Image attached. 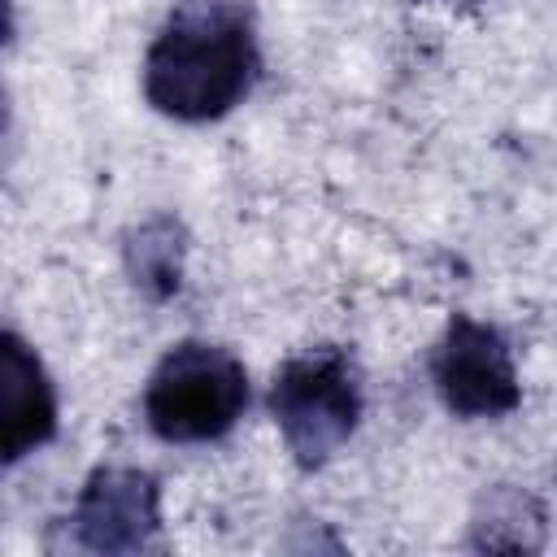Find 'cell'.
<instances>
[{
	"label": "cell",
	"instance_id": "1",
	"mask_svg": "<svg viewBox=\"0 0 557 557\" xmlns=\"http://www.w3.org/2000/svg\"><path fill=\"white\" fill-rule=\"evenodd\" d=\"M257 74V17L244 0H178L144 52V100L174 122H218Z\"/></svg>",
	"mask_w": 557,
	"mask_h": 557
},
{
	"label": "cell",
	"instance_id": "2",
	"mask_svg": "<svg viewBox=\"0 0 557 557\" xmlns=\"http://www.w3.org/2000/svg\"><path fill=\"white\" fill-rule=\"evenodd\" d=\"M248 400V370L231 348L183 339L157 361L144 387V422L165 444H209L244 418Z\"/></svg>",
	"mask_w": 557,
	"mask_h": 557
},
{
	"label": "cell",
	"instance_id": "3",
	"mask_svg": "<svg viewBox=\"0 0 557 557\" xmlns=\"http://www.w3.org/2000/svg\"><path fill=\"white\" fill-rule=\"evenodd\" d=\"M270 418L300 470L326 466L361 422V374L344 348H309L270 383Z\"/></svg>",
	"mask_w": 557,
	"mask_h": 557
},
{
	"label": "cell",
	"instance_id": "4",
	"mask_svg": "<svg viewBox=\"0 0 557 557\" xmlns=\"http://www.w3.org/2000/svg\"><path fill=\"white\" fill-rule=\"evenodd\" d=\"M431 383L448 413L474 418H505L518 409L522 387L513 370V352L492 322L470 313H453L435 352H431Z\"/></svg>",
	"mask_w": 557,
	"mask_h": 557
},
{
	"label": "cell",
	"instance_id": "5",
	"mask_svg": "<svg viewBox=\"0 0 557 557\" xmlns=\"http://www.w3.org/2000/svg\"><path fill=\"white\" fill-rule=\"evenodd\" d=\"M65 522L87 553H144L161 531V487L148 470L100 466L87 474Z\"/></svg>",
	"mask_w": 557,
	"mask_h": 557
},
{
	"label": "cell",
	"instance_id": "6",
	"mask_svg": "<svg viewBox=\"0 0 557 557\" xmlns=\"http://www.w3.org/2000/svg\"><path fill=\"white\" fill-rule=\"evenodd\" d=\"M57 435V387L39 352L17 335H0V457L17 466Z\"/></svg>",
	"mask_w": 557,
	"mask_h": 557
},
{
	"label": "cell",
	"instance_id": "7",
	"mask_svg": "<svg viewBox=\"0 0 557 557\" xmlns=\"http://www.w3.org/2000/svg\"><path fill=\"white\" fill-rule=\"evenodd\" d=\"M126 270L135 287L152 300H165L183 283V226L174 218H148L126 239Z\"/></svg>",
	"mask_w": 557,
	"mask_h": 557
}]
</instances>
